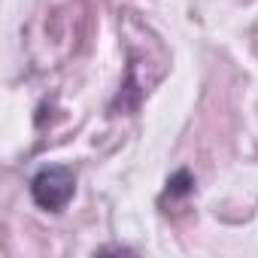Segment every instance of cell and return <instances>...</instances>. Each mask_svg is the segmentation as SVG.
Instances as JSON below:
<instances>
[{
	"label": "cell",
	"instance_id": "7a4b0ae2",
	"mask_svg": "<svg viewBox=\"0 0 258 258\" xmlns=\"http://www.w3.org/2000/svg\"><path fill=\"white\" fill-rule=\"evenodd\" d=\"M167 185H170V191H173V195H185V191L191 188V179H188V173H185V170H179Z\"/></svg>",
	"mask_w": 258,
	"mask_h": 258
},
{
	"label": "cell",
	"instance_id": "6da1fadb",
	"mask_svg": "<svg viewBox=\"0 0 258 258\" xmlns=\"http://www.w3.org/2000/svg\"><path fill=\"white\" fill-rule=\"evenodd\" d=\"M76 195V176L55 164V167H43L34 179H31V198L40 210L46 213H61Z\"/></svg>",
	"mask_w": 258,
	"mask_h": 258
}]
</instances>
